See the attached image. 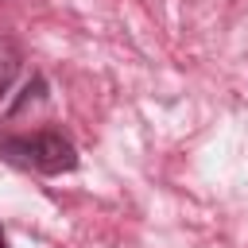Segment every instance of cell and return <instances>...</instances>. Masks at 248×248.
<instances>
[{
    "label": "cell",
    "instance_id": "1",
    "mask_svg": "<svg viewBox=\"0 0 248 248\" xmlns=\"http://www.w3.org/2000/svg\"><path fill=\"white\" fill-rule=\"evenodd\" d=\"M0 159H8L12 167H23V170H39V174H62V170L78 167L74 143L54 128H43L31 136H4Z\"/></svg>",
    "mask_w": 248,
    "mask_h": 248
},
{
    "label": "cell",
    "instance_id": "2",
    "mask_svg": "<svg viewBox=\"0 0 248 248\" xmlns=\"http://www.w3.org/2000/svg\"><path fill=\"white\" fill-rule=\"evenodd\" d=\"M16 70H19V54H16L12 46H0V97L8 93V85H12Z\"/></svg>",
    "mask_w": 248,
    "mask_h": 248
},
{
    "label": "cell",
    "instance_id": "3",
    "mask_svg": "<svg viewBox=\"0 0 248 248\" xmlns=\"http://www.w3.org/2000/svg\"><path fill=\"white\" fill-rule=\"evenodd\" d=\"M0 248H8V236H4V229H0Z\"/></svg>",
    "mask_w": 248,
    "mask_h": 248
}]
</instances>
